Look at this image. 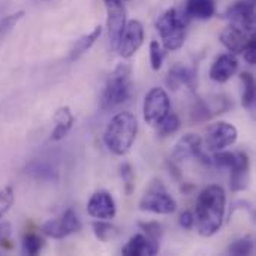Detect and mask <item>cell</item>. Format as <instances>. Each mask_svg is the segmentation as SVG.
<instances>
[{"instance_id": "5", "label": "cell", "mask_w": 256, "mask_h": 256, "mask_svg": "<svg viewBox=\"0 0 256 256\" xmlns=\"http://www.w3.org/2000/svg\"><path fill=\"white\" fill-rule=\"evenodd\" d=\"M140 208L144 212H152V213H158V214H171L176 212L177 202L166 192L162 182L154 180L146 190V194L140 202Z\"/></svg>"}, {"instance_id": "21", "label": "cell", "mask_w": 256, "mask_h": 256, "mask_svg": "<svg viewBox=\"0 0 256 256\" xmlns=\"http://www.w3.org/2000/svg\"><path fill=\"white\" fill-rule=\"evenodd\" d=\"M74 122H75V120H74V116H72L69 106H63V108L57 110V112H56V116H54V123H56V126H54V130H52V134H51V140H52V141H60V140H63V138L68 135V132L72 129Z\"/></svg>"}, {"instance_id": "9", "label": "cell", "mask_w": 256, "mask_h": 256, "mask_svg": "<svg viewBox=\"0 0 256 256\" xmlns=\"http://www.w3.org/2000/svg\"><path fill=\"white\" fill-rule=\"evenodd\" d=\"M142 42H144V27H142V24L138 20H130L129 22H126V26H124V28H123V32L120 34L117 50H118L122 57L129 58L140 50Z\"/></svg>"}, {"instance_id": "27", "label": "cell", "mask_w": 256, "mask_h": 256, "mask_svg": "<svg viewBox=\"0 0 256 256\" xmlns=\"http://www.w3.org/2000/svg\"><path fill=\"white\" fill-rule=\"evenodd\" d=\"M93 231H94V236L100 240V242H110L112 238H116L118 236V231L116 226H112L111 224H106V222H94L93 224Z\"/></svg>"}, {"instance_id": "30", "label": "cell", "mask_w": 256, "mask_h": 256, "mask_svg": "<svg viewBox=\"0 0 256 256\" xmlns=\"http://www.w3.org/2000/svg\"><path fill=\"white\" fill-rule=\"evenodd\" d=\"M164 57H165V52L162 51L159 42L158 40H153L150 44V62H152V68L154 70H159L162 68Z\"/></svg>"}, {"instance_id": "29", "label": "cell", "mask_w": 256, "mask_h": 256, "mask_svg": "<svg viewBox=\"0 0 256 256\" xmlns=\"http://www.w3.org/2000/svg\"><path fill=\"white\" fill-rule=\"evenodd\" d=\"M22 15H24V12L20 10V12L10 14V15H8V16H4V18L0 20V39L16 26V22L22 18Z\"/></svg>"}, {"instance_id": "10", "label": "cell", "mask_w": 256, "mask_h": 256, "mask_svg": "<svg viewBox=\"0 0 256 256\" xmlns=\"http://www.w3.org/2000/svg\"><path fill=\"white\" fill-rule=\"evenodd\" d=\"M237 129L236 126L225 123V122H219L216 124H213L206 136V144L207 148L212 152H219L228 146H232L237 141Z\"/></svg>"}, {"instance_id": "16", "label": "cell", "mask_w": 256, "mask_h": 256, "mask_svg": "<svg viewBox=\"0 0 256 256\" xmlns=\"http://www.w3.org/2000/svg\"><path fill=\"white\" fill-rule=\"evenodd\" d=\"M159 252V243L148 236L136 234L134 236L126 246L122 249V254L128 256H152Z\"/></svg>"}, {"instance_id": "28", "label": "cell", "mask_w": 256, "mask_h": 256, "mask_svg": "<svg viewBox=\"0 0 256 256\" xmlns=\"http://www.w3.org/2000/svg\"><path fill=\"white\" fill-rule=\"evenodd\" d=\"M254 252V240L250 237L240 238L230 246V254L236 256L250 255Z\"/></svg>"}, {"instance_id": "13", "label": "cell", "mask_w": 256, "mask_h": 256, "mask_svg": "<svg viewBox=\"0 0 256 256\" xmlns=\"http://www.w3.org/2000/svg\"><path fill=\"white\" fill-rule=\"evenodd\" d=\"M231 106H232V102H230V99L225 96H216L210 100L200 99L192 110V122L201 123V122L210 120L216 114L228 111Z\"/></svg>"}, {"instance_id": "4", "label": "cell", "mask_w": 256, "mask_h": 256, "mask_svg": "<svg viewBox=\"0 0 256 256\" xmlns=\"http://www.w3.org/2000/svg\"><path fill=\"white\" fill-rule=\"evenodd\" d=\"M156 28L162 38L165 50L176 51L183 46L186 36V16H182L176 9L165 10L159 16Z\"/></svg>"}, {"instance_id": "36", "label": "cell", "mask_w": 256, "mask_h": 256, "mask_svg": "<svg viewBox=\"0 0 256 256\" xmlns=\"http://www.w3.org/2000/svg\"><path fill=\"white\" fill-rule=\"evenodd\" d=\"M10 236V225L9 224H0V248L8 242Z\"/></svg>"}, {"instance_id": "25", "label": "cell", "mask_w": 256, "mask_h": 256, "mask_svg": "<svg viewBox=\"0 0 256 256\" xmlns=\"http://www.w3.org/2000/svg\"><path fill=\"white\" fill-rule=\"evenodd\" d=\"M180 129V118L174 114L170 112L159 124H158V132L160 136H170L172 134H176Z\"/></svg>"}, {"instance_id": "1", "label": "cell", "mask_w": 256, "mask_h": 256, "mask_svg": "<svg viewBox=\"0 0 256 256\" xmlns=\"http://www.w3.org/2000/svg\"><path fill=\"white\" fill-rule=\"evenodd\" d=\"M225 190L218 184H212L200 194L194 219L202 237H212L220 230L225 216Z\"/></svg>"}, {"instance_id": "18", "label": "cell", "mask_w": 256, "mask_h": 256, "mask_svg": "<svg viewBox=\"0 0 256 256\" xmlns=\"http://www.w3.org/2000/svg\"><path fill=\"white\" fill-rule=\"evenodd\" d=\"M195 80H196V75H195V70L194 69H190L188 66L176 64L168 72L166 84L172 90H177L180 86H189L190 88H194Z\"/></svg>"}, {"instance_id": "7", "label": "cell", "mask_w": 256, "mask_h": 256, "mask_svg": "<svg viewBox=\"0 0 256 256\" xmlns=\"http://www.w3.org/2000/svg\"><path fill=\"white\" fill-rule=\"evenodd\" d=\"M81 220L74 210H66L60 218L51 219L42 225V232L51 238H64L81 230Z\"/></svg>"}, {"instance_id": "23", "label": "cell", "mask_w": 256, "mask_h": 256, "mask_svg": "<svg viewBox=\"0 0 256 256\" xmlns=\"http://www.w3.org/2000/svg\"><path fill=\"white\" fill-rule=\"evenodd\" d=\"M249 183V159L231 170V189L234 192L244 190Z\"/></svg>"}, {"instance_id": "19", "label": "cell", "mask_w": 256, "mask_h": 256, "mask_svg": "<svg viewBox=\"0 0 256 256\" xmlns=\"http://www.w3.org/2000/svg\"><path fill=\"white\" fill-rule=\"evenodd\" d=\"M26 172L32 176L33 178L39 182H46V183H56L58 180V171L45 160L34 159L26 166Z\"/></svg>"}, {"instance_id": "22", "label": "cell", "mask_w": 256, "mask_h": 256, "mask_svg": "<svg viewBox=\"0 0 256 256\" xmlns=\"http://www.w3.org/2000/svg\"><path fill=\"white\" fill-rule=\"evenodd\" d=\"M100 33H102V27L98 26V27H94L88 34L81 36V38L74 44V46L70 48V51H69V60L74 62V60L80 58L86 51H88V50L92 48V45L99 39Z\"/></svg>"}, {"instance_id": "8", "label": "cell", "mask_w": 256, "mask_h": 256, "mask_svg": "<svg viewBox=\"0 0 256 256\" xmlns=\"http://www.w3.org/2000/svg\"><path fill=\"white\" fill-rule=\"evenodd\" d=\"M106 8V26H108V38L112 50H117V44L120 34L126 26V9L124 0H104Z\"/></svg>"}, {"instance_id": "24", "label": "cell", "mask_w": 256, "mask_h": 256, "mask_svg": "<svg viewBox=\"0 0 256 256\" xmlns=\"http://www.w3.org/2000/svg\"><path fill=\"white\" fill-rule=\"evenodd\" d=\"M242 84H243V93H242V100L246 108H252L255 104V78L249 72H243L240 75Z\"/></svg>"}, {"instance_id": "26", "label": "cell", "mask_w": 256, "mask_h": 256, "mask_svg": "<svg viewBox=\"0 0 256 256\" xmlns=\"http://www.w3.org/2000/svg\"><path fill=\"white\" fill-rule=\"evenodd\" d=\"M44 248V240L36 232H27L22 238V252L27 255H36Z\"/></svg>"}, {"instance_id": "15", "label": "cell", "mask_w": 256, "mask_h": 256, "mask_svg": "<svg viewBox=\"0 0 256 256\" xmlns=\"http://www.w3.org/2000/svg\"><path fill=\"white\" fill-rule=\"evenodd\" d=\"M254 38V33H248L246 30L237 27V26H230L226 27L222 34H220V42L234 54H242L249 44V40Z\"/></svg>"}, {"instance_id": "32", "label": "cell", "mask_w": 256, "mask_h": 256, "mask_svg": "<svg viewBox=\"0 0 256 256\" xmlns=\"http://www.w3.org/2000/svg\"><path fill=\"white\" fill-rule=\"evenodd\" d=\"M14 204V190L12 188H4L0 190V219L9 212Z\"/></svg>"}, {"instance_id": "12", "label": "cell", "mask_w": 256, "mask_h": 256, "mask_svg": "<svg viewBox=\"0 0 256 256\" xmlns=\"http://www.w3.org/2000/svg\"><path fill=\"white\" fill-rule=\"evenodd\" d=\"M232 26H237L248 33H254L255 30V6L250 2H237L226 9L224 14Z\"/></svg>"}, {"instance_id": "35", "label": "cell", "mask_w": 256, "mask_h": 256, "mask_svg": "<svg viewBox=\"0 0 256 256\" xmlns=\"http://www.w3.org/2000/svg\"><path fill=\"white\" fill-rule=\"evenodd\" d=\"M180 226L184 228V230H192L194 225H195V219H194V214L190 212H184L180 214Z\"/></svg>"}, {"instance_id": "11", "label": "cell", "mask_w": 256, "mask_h": 256, "mask_svg": "<svg viewBox=\"0 0 256 256\" xmlns=\"http://www.w3.org/2000/svg\"><path fill=\"white\" fill-rule=\"evenodd\" d=\"M189 158H198L204 164L212 165V158L206 156L201 150V138L195 134H188L183 138L178 140L176 144V148L172 152V159L177 162L186 160Z\"/></svg>"}, {"instance_id": "6", "label": "cell", "mask_w": 256, "mask_h": 256, "mask_svg": "<svg viewBox=\"0 0 256 256\" xmlns=\"http://www.w3.org/2000/svg\"><path fill=\"white\" fill-rule=\"evenodd\" d=\"M171 110V102L166 94V92L160 87L152 88L144 100V120L152 124L158 126L168 114Z\"/></svg>"}, {"instance_id": "17", "label": "cell", "mask_w": 256, "mask_h": 256, "mask_svg": "<svg viewBox=\"0 0 256 256\" xmlns=\"http://www.w3.org/2000/svg\"><path fill=\"white\" fill-rule=\"evenodd\" d=\"M238 68V62L232 54H222L219 56L212 69H210V78L216 82H226Z\"/></svg>"}, {"instance_id": "20", "label": "cell", "mask_w": 256, "mask_h": 256, "mask_svg": "<svg viewBox=\"0 0 256 256\" xmlns=\"http://www.w3.org/2000/svg\"><path fill=\"white\" fill-rule=\"evenodd\" d=\"M216 14L214 0H186L184 16L195 20H208Z\"/></svg>"}, {"instance_id": "3", "label": "cell", "mask_w": 256, "mask_h": 256, "mask_svg": "<svg viewBox=\"0 0 256 256\" xmlns=\"http://www.w3.org/2000/svg\"><path fill=\"white\" fill-rule=\"evenodd\" d=\"M130 66L128 63H120L108 76L102 99L100 108L111 110L124 104L132 93V78Z\"/></svg>"}, {"instance_id": "31", "label": "cell", "mask_w": 256, "mask_h": 256, "mask_svg": "<svg viewBox=\"0 0 256 256\" xmlns=\"http://www.w3.org/2000/svg\"><path fill=\"white\" fill-rule=\"evenodd\" d=\"M120 176H122L123 183L126 186V194L130 195L132 190H134V184H135V172H134V168L129 164H123L120 166Z\"/></svg>"}, {"instance_id": "14", "label": "cell", "mask_w": 256, "mask_h": 256, "mask_svg": "<svg viewBox=\"0 0 256 256\" xmlns=\"http://www.w3.org/2000/svg\"><path fill=\"white\" fill-rule=\"evenodd\" d=\"M87 212L94 219H112L117 212L116 201L106 190L96 192L87 204Z\"/></svg>"}, {"instance_id": "33", "label": "cell", "mask_w": 256, "mask_h": 256, "mask_svg": "<svg viewBox=\"0 0 256 256\" xmlns=\"http://www.w3.org/2000/svg\"><path fill=\"white\" fill-rule=\"evenodd\" d=\"M140 228L146 232V236H148L150 238L159 242V238L162 236V228H160L159 224H156V222H147V224L142 222V224H140Z\"/></svg>"}, {"instance_id": "2", "label": "cell", "mask_w": 256, "mask_h": 256, "mask_svg": "<svg viewBox=\"0 0 256 256\" xmlns=\"http://www.w3.org/2000/svg\"><path fill=\"white\" fill-rule=\"evenodd\" d=\"M138 132V123L134 114L130 112H120L110 122L104 141L106 147L118 156H123L132 147Z\"/></svg>"}, {"instance_id": "34", "label": "cell", "mask_w": 256, "mask_h": 256, "mask_svg": "<svg viewBox=\"0 0 256 256\" xmlns=\"http://www.w3.org/2000/svg\"><path fill=\"white\" fill-rule=\"evenodd\" d=\"M242 54L244 56V60H246L249 64H255V36L249 40V44L246 45V48H244V51H243Z\"/></svg>"}]
</instances>
